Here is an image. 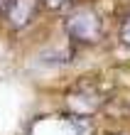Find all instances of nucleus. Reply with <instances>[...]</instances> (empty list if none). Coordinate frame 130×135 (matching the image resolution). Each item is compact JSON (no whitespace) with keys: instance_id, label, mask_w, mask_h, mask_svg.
Wrapping results in <instances>:
<instances>
[{"instance_id":"obj_5","label":"nucleus","mask_w":130,"mask_h":135,"mask_svg":"<svg viewBox=\"0 0 130 135\" xmlns=\"http://www.w3.org/2000/svg\"><path fill=\"white\" fill-rule=\"evenodd\" d=\"M3 7H7V0H0V10H3Z\"/></svg>"},{"instance_id":"obj_3","label":"nucleus","mask_w":130,"mask_h":135,"mask_svg":"<svg viewBox=\"0 0 130 135\" xmlns=\"http://www.w3.org/2000/svg\"><path fill=\"white\" fill-rule=\"evenodd\" d=\"M120 42H123L125 47H130V12L125 15L123 25H120Z\"/></svg>"},{"instance_id":"obj_4","label":"nucleus","mask_w":130,"mask_h":135,"mask_svg":"<svg viewBox=\"0 0 130 135\" xmlns=\"http://www.w3.org/2000/svg\"><path fill=\"white\" fill-rule=\"evenodd\" d=\"M69 0H47V5L49 7H61V5H66Z\"/></svg>"},{"instance_id":"obj_1","label":"nucleus","mask_w":130,"mask_h":135,"mask_svg":"<svg viewBox=\"0 0 130 135\" xmlns=\"http://www.w3.org/2000/svg\"><path fill=\"white\" fill-rule=\"evenodd\" d=\"M101 30H103L101 17L91 7H76L66 17V32L76 42H98Z\"/></svg>"},{"instance_id":"obj_2","label":"nucleus","mask_w":130,"mask_h":135,"mask_svg":"<svg viewBox=\"0 0 130 135\" xmlns=\"http://www.w3.org/2000/svg\"><path fill=\"white\" fill-rule=\"evenodd\" d=\"M37 0H7V17L12 27H25L35 17Z\"/></svg>"}]
</instances>
